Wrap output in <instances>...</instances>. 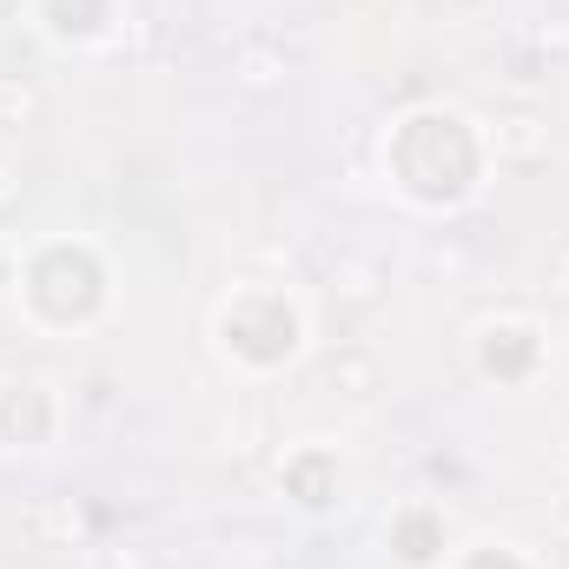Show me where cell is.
Returning <instances> with one entry per match:
<instances>
[{
  "mask_svg": "<svg viewBox=\"0 0 569 569\" xmlns=\"http://www.w3.org/2000/svg\"><path fill=\"white\" fill-rule=\"evenodd\" d=\"M405 133L418 146H430V166L405 172V179H411L425 199H457L463 179H470V140H463V127H457V120H411Z\"/></svg>",
  "mask_w": 569,
  "mask_h": 569,
  "instance_id": "obj_1",
  "label": "cell"
},
{
  "mask_svg": "<svg viewBox=\"0 0 569 569\" xmlns=\"http://www.w3.org/2000/svg\"><path fill=\"white\" fill-rule=\"evenodd\" d=\"M523 365H530V338L503 331V345H490V371H523Z\"/></svg>",
  "mask_w": 569,
  "mask_h": 569,
  "instance_id": "obj_2",
  "label": "cell"
},
{
  "mask_svg": "<svg viewBox=\"0 0 569 569\" xmlns=\"http://www.w3.org/2000/svg\"><path fill=\"white\" fill-rule=\"evenodd\" d=\"M405 557H411V563L437 557V530H430L425 517H411V523H405Z\"/></svg>",
  "mask_w": 569,
  "mask_h": 569,
  "instance_id": "obj_3",
  "label": "cell"
},
{
  "mask_svg": "<svg viewBox=\"0 0 569 569\" xmlns=\"http://www.w3.org/2000/svg\"><path fill=\"white\" fill-rule=\"evenodd\" d=\"M53 13H60V27H67V13H80V27H93L100 20V0H53Z\"/></svg>",
  "mask_w": 569,
  "mask_h": 569,
  "instance_id": "obj_4",
  "label": "cell"
}]
</instances>
